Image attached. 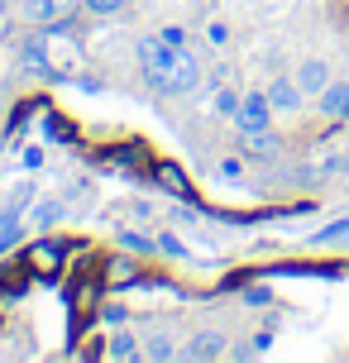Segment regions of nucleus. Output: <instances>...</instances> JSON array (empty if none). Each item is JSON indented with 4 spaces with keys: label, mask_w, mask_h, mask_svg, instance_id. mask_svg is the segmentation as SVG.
<instances>
[{
    "label": "nucleus",
    "mask_w": 349,
    "mask_h": 363,
    "mask_svg": "<svg viewBox=\"0 0 349 363\" xmlns=\"http://www.w3.org/2000/svg\"><path fill=\"white\" fill-rule=\"evenodd\" d=\"M139 67H144V82L163 96L167 77H172V48H167L158 34H144V38H139Z\"/></svg>",
    "instance_id": "obj_1"
},
{
    "label": "nucleus",
    "mask_w": 349,
    "mask_h": 363,
    "mask_svg": "<svg viewBox=\"0 0 349 363\" xmlns=\"http://www.w3.org/2000/svg\"><path fill=\"white\" fill-rule=\"evenodd\" d=\"M101 272H92V277H82L72 287V335H87V325L96 320V306H101Z\"/></svg>",
    "instance_id": "obj_2"
},
{
    "label": "nucleus",
    "mask_w": 349,
    "mask_h": 363,
    "mask_svg": "<svg viewBox=\"0 0 349 363\" xmlns=\"http://www.w3.org/2000/svg\"><path fill=\"white\" fill-rule=\"evenodd\" d=\"M273 125V101H268V91H249V96H239V110H235V129L239 134H258V129Z\"/></svg>",
    "instance_id": "obj_3"
},
{
    "label": "nucleus",
    "mask_w": 349,
    "mask_h": 363,
    "mask_svg": "<svg viewBox=\"0 0 349 363\" xmlns=\"http://www.w3.org/2000/svg\"><path fill=\"white\" fill-rule=\"evenodd\" d=\"M196 86H201V62H196L192 48H177V53H172V77H167L163 96H192Z\"/></svg>",
    "instance_id": "obj_4"
},
{
    "label": "nucleus",
    "mask_w": 349,
    "mask_h": 363,
    "mask_svg": "<svg viewBox=\"0 0 349 363\" xmlns=\"http://www.w3.org/2000/svg\"><path fill=\"white\" fill-rule=\"evenodd\" d=\"M24 254H29V268H34L38 282H53L57 272H62V258H67V249H62L57 239H38V244H29Z\"/></svg>",
    "instance_id": "obj_5"
},
{
    "label": "nucleus",
    "mask_w": 349,
    "mask_h": 363,
    "mask_svg": "<svg viewBox=\"0 0 349 363\" xmlns=\"http://www.w3.org/2000/svg\"><path fill=\"white\" fill-rule=\"evenodd\" d=\"M77 5L82 0H24V15L34 19V24H67V19L77 15Z\"/></svg>",
    "instance_id": "obj_6"
},
{
    "label": "nucleus",
    "mask_w": 349,
    "mask_h": 363,
    "mask_svg": "<svg viewBox=\"0 0 349 363\" xmlns=\"http://www.w3.org/2000/svg\"><path fill=\"white\" fill-rule=\"evenodd\" d=\"M29 282H34V268H29V254H24V258H15L10 268L0 272V306H10V301H19Z\"/></svg>",
    "instance_id": "obj_7"
},
{
    "label": "nucleus",
    "mask_w": 349,
    "mask_h": 363,
    "mask_svg": "<svg viewBox=\"0 0 349 363\" xmlns=\"http://www.w3.org/2000/svg\"><path fill=\"white\" fill-rule=\"evenodd\" d=\"M24 67L38 77H62L57 72V62L48 57V34H29L24 38Z\"/></svg>",
    "instance_id": "obj_8"
},
{
    "label": "nucleus",
    "mask_w": 349,
    "mask_h": 363,
    "mask_svg": "<svg viewBox=\"0 0 349 363\" xmlns=\"http://www.w3.org/2000/svg\"><path fill=\"white\" fill-rule=\"evenodd\" d=\"M101 282H106V287H144V268H139L134 258H111V263L101 268Z\"/></svg>",
    "instance_id": "obj_9"
},
{
    "label": "nucleus",
    "mask_w": 349,
    "mask_h": 363,
    "mask_svg": "<svg viewBox=\"0 0 349 363\" xmlns=\"http://www.w3.org/2000/svg\"><path fill=\"white\" fill-rule=\"evenodd\" d=\"M153 182L163 186L167 196H177V201H192V182H187V172L177 163H153Z\"/></svg>",
    "instance_id": "obj_10"
},
{
    "label": "nucleus",
    "mask_w": 349,
    "mask_h": 363,
    "mask_svg": "<svg viewBox=\"0 0 349 363\" xmlns=\"http://www.w3.org/2000/svg\"><path fill=\"white\" fill-rule=\"evenodd\" d=\"M321 115L326 120H349V82H331L321 91Z\"/></svg>",
    "instance_id": "obj_11"
},
{
    "label": "nucleus",
    "mask_w": 349,
    "mask_h": 363,
    "mask_svg": "<svg viewBox=\"0 0 349 363\" xmlns=\"http://www.w3.org/2000/svg\"><path fill=\"white\" fill-rule=\"evenodd\" d=\"M297 86H301V96H321L331 86V67L326 62H301L297 67Z\"/></svg>",
    "instance_id": "obj_12"
},
{
    "label": "nucleus",
    "mask_w": 349,
    "mask_h": 363,
    "mask_svg": "<svg viewBox=\"0 0 349 363\" xmlns=\"http://www.w3.org/2000/svg\"><path fill=\"white\" fill-rule=\"evenodd\" d=\"M277 134L273 129H258V134H244V158H254V163H268V158H277Z\"/></svg>",
    "instance_id": "obj_13"
},
{
    "label": "nucleus",
    "mask_w": 349,
    "mask_h": 363,
    "mask_svg": "<svg viewBox=\"0 0 349 363\" xmlns=\"http://www.w3.org/2000/svg\"><path fill=\"white\" fill-rule=\"evenodd\" d=\"M106 163L125 167V172H139V167H148V148L144 144H115L111 153H106Z\"/></svg>",
    "instance_id": "obj_14"
},
{
    "label": "nucleus",
    "mask_w": 349,
    "mask_h": 363,
    "mask_svg": "<svg viewBox=\"0 0 349 363\" xmlns=\"http://www.w3.org/2000/svg\"><path fill=\"white\" fill-rule=\"evenodd\" d=\"M268 101H273V110L292 115V110H301V86H297V82H287V77H277L273 86H268Z\"/></svg>",
    "instance_id": "obj_15"
},
{
    "label": "nucleus",
    "mask_w": 349,
    "mask_h": 363,
    "mask_svg": "<svg viewBox=\"0 0 349 363\" xmlns=\"http://www.w3.org/2000/svg\"><path fill=\"white\" fill-rule=\"evenodd\" d=\"M225 354V335L221 330H201L192 345H187V359H221Z\"/></svg>",
    "instance_id": "obj_16"
},
{
    "label": "nucleus",
    "mask_w": 349,
    "mask_h": 363,
    "mask_svg": "<svg viewBox=\"0 0 349 363\" xmlns=\"http://www.w3.org/2000/svg\"><path fill=\"white\" fill-rule=\"evenodd\" d=\"M29 206H34V186H15L10 196L0 201V220H19Z\"/></svg>",
    "instance_id": "obj_17"
},
{
    "label": "nucleus",
    "mask_w": 349,
    "mask_h": 363,
    "mask_svg": "<svg viewBox=\"0 0 349 363\" xmlns=\"http://www.w3.org/2000/svg\"><path fill=\"white\" fill-rule=\"evenodd\" d=\"M62 201H38V206H29V225H57L62 220Z\"/></svg>",
    "instance_id": "obj_18"
},
{
    "label": "nucleus",
    "mask_w": 349,
    "mask_h": 363,
    "mask_svg": "<svg viewBox=\"0 0 349 363\" xmlns=\"http://www.w3.org/2000/svg\"><path fill=\"white\" fill-rule=\"evenodd\" d=\"M106 354H111V359H139L144 349L134 345V335H125V330H120V335H111V340H106Z\"/></svg>",
    "instance_id": "obj_19"
},
{
    "label": "nucleus",
    "mask_w": 349,
    "mask_h": 363,
    "mask_svg": "<svg viewBox=\"0 0 349 363\" xmlns=\"http://www.w3.org/2000/svg\"><path fill=\"white\" fill-rule=\"evenodd\" d=\"M144 359H177V345H172L167 335H148V345H144Z\"/></svg>",
    "instance_id": "obj_20"
},
{
    "label": "nucleus",
    "mask_w": 349,
    "mask_h": 363,
    "mask_svg": "<svg viewBox=\"0 0 349 363\" xmlns=\"http://www.w3.org/2000/svg\"><path fill=\"white\" fill-rule=\"evenodd\" d=\"M92 15H101V19H111V15H120V10H129V0H82Z\"/></svg>",
    "instance_id": "obj_21"
},
{
    "label": "nucleus",
    "mask_w": 349,
    "mask_h": 363,
    "mask_svg": "<svg viewBox=\"0 0 349 363\" xmlns=\"http://www.w3.org/2000/svg\"><path fill=\"white\" fill-rule=\"evenodd\" d=\"M120 244L134 249V254H153V239L148 235H134V230H120Z\"/></svg>",
    "instance_id": "obj_22"
},
{
    "label": "nucleus",
    "mask_w": 349,
    "mask_h": 363,
    "mask_svg": "<svg viewBox=\"0 0 349 363\" xmlns=\"http://www.w3.org/2000/svg\"><path fill=\"white\" fill-rule=\"evenodd\" d=\"M19 230H24V225H19V220H0V254H10V249H15Z\"/></svg>",
    "instance_id": "obj_23"
},
{
    "label": "nucleus",
    "mask_w": 349,
    "mask_h": 363,
    "mask_svg": "<svg viewBox=\"0 0 349 363\" xmlns=\"http://www.w3.org/2000/svg\"><path fill=\"white\" fill-rule=\"evenodd\" d=\"M316 244H335V239H349V220H335V225H326L321 235H311Z\"/></svg>",
    "instance_id": "obj_24"
},
{
    "label": "nucleus",
    "mask_w": 349,
    "mask_h": 363,
    "mask_svg": "<svg viewBox=\"0 0 349 363\" xmlns=\"http://www.w3.org/2000/svg\"><path fill=\"white\" fill-rule=\"evenodd\" d=\"M235 110H239V96H235V91H216V115L235 120Z\"/></svg>",
    "instance_id": "obj_25"
},
{
    "label": "nucleus",
    "mask_w": 349,
    "mask_h": 363,
    "mask_svg": "<svg viewBox=\"0 0 349 363\" xmlns=\"http://www.w3.org/2000/svg\"><path fill=\"white\" fill-rule=\"evenodd\" d=\"M158 38H163L167 48L177 53V48H187V29H177V24H167V29H158Z\"/></svg>",
    "instance_id": "obj_26"
},
{
    "label": "nucleus",
    "mask_w": 349,
    "mask_h": 363,
    "mask_svg": "<svg viewBox=\"0 0 349 363\" xmlns=\"http://www.w3.org/2000/svg\"><path fill=\"white\" fill-rule=\"evenodd\" d=\"M268 301H273L268 287H244V306H268Z\"/></svg>",
    "instance_id": "obj_27"
},
{
    "label": "nucleus",
    "mask_w": 349,
    "mask_h": 363,
    "mask_svg": "<svg viewBox=\"0 0 349 363\" xmlns=\"http://www.w3.org/2000/svg\"><path fill=\"white\" fill-rule=\"evenodd\" d=\"M206 38H211V43H216V48H225V43H230V29H225L221 19H216V24H211V29H206Z\"/></svg>",
    "instance_id": "obj_28"
},
{
    "label": "nucleus",
    "mask_w": 349,
    "mask_h": 363,
    "mask_svg": "<svg viewBox=\"0 0 349 363\" xmlns=\"http://www.w3.org/2000/svg\"><path fill=\"white\" fill-rule=\"evenodd\" d=\"M48 134H53V139H62V144H67V139H77V134H72L67 125H62L57 115H48Z\"/></svg>",
    "instance_id": "obj_29"
},
{
    "label": "nucleus",
    "mask_w": 349,
    "mask_h": 363,
    "mask_svg": "<svg viewBox=\"0 0 349 363\" xmlns=\"http://www.w3.org/2000/svg\"><path fill=\"white\" fill-rule=\"evenodd\" d=\"M24 167H29V172H38V167H43V148H38V144L24 148Z\"/></svg>",
    "instance_id": "obj_30"
},
{
    "label": "nucleus",
    "mask_w": 349,
    "mask_h": 363,
    "mask_svg": "<svg viewBox=\"0 0 349 363\" xmlns=\"http://www.w3.org/2000/svg\"><path fill=\"white\" fill-rule=\"evenodd\" d=\"M158 249H163V254H172V258H182V254H187V249H182V239H172V235L158 239Z\"/></svg>",
    "instance_id": "obj_31"
},
{
    "label": "nucleus",
    "mask_w": 349,
    "mask_h": 363,
    "mask_svg": "<svg viewBox=\"0 0 349 363\" xmlns=\"http://www.w3.org/2000/svg\"><path fill=\"white\" fill-rule=\"evenodd\" d=\"M221 177H239V158H225V163H221Z\"/></svg>",
    "instance_id": "obj_32"
},
{
    "label": "nucleus",
    "mask_w": 349,
    "mask_h": 363,
    "mask_svg": "<svg viewBox=\"0 0 349 363\" xmlns=\"http://www.w3.org/2000/svg\"><path fill=\"white\" fill-rule=\"evenodd\" d=\"M0 19H5V5H0Z\"/></svg>",
    "instance_id": "obj_33"
}]
</instances>
